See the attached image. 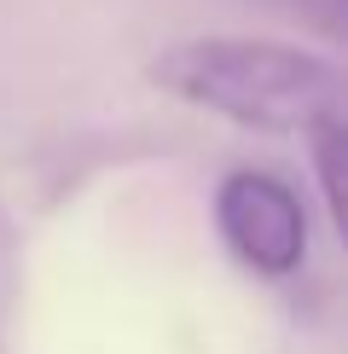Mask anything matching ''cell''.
Returning a JSON list of instances; mask_svg holds the SVG:
<instances>
[{
	"instance_id": "cell-1",
	"label": "cell",
	"mask_w": 348,
	"mask_h": 354,
	"mask_svg": "<svg viewBox=\"0 0 348 354\" xmlns=\"http://www.w3.org/2000/svg\"><path fill=\"white\" fill-rule=\"evenodd\" d=\"M145 76L186 105L215 111L238 128H261V134H313L325 122H342V70L290 41H180L157 53Z\"/></svg>"
},
{
	"instance_id": "cell-2",
	"label": "cell",
	"mask_w": 348,
	"mask_h": 354,
	"mask_svg": "<svg viewBox=\"0 0 348 354\" xmlns=\"http://www.w3.org/2000/svg\"><path fill=\"white\" fill-rule=\"evenodd\" d=\"M215 227L226 250L261 279H284L308 256V209L279 174L232 169L215 192Z\"/></svg>"
}]
</instances>
